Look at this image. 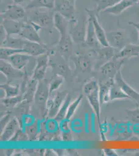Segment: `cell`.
<instances>
[{
  "mask_svg": "<svg viewBox=\"0 0 139 156\" xmlns=\"http://www.w3.org/2000/svg\"><path fill=\"white\" fill-rule=\"evenodd\" d=\"M33 57L25 53H19L11 56L5 60H7L16 69L22 70L28 65Z\"/></svg>",
  "mask_w": 139,
  "mask_h": 156,
  "instance_id": "13",
  "label": "cell"
},
{
  "mask_svg": "<svg viewBox=\"0 0 139 156\" xmlns=\"http://www.w3.org/2000/svg\"><path fill=\"white\" fill-rule=\"evenodd\" d=\"M73 62L76 68L82 72L88 71L92 67L90 59L84 55H76L73 58Z\"/></svg>",
  "mask_w": 139,
  "mask_h": 156,
  "instance_id": "26",
  "label": "cell"
},
{
  "mask_svg": "<svg viewBox=\"0 0 139 156\" xmlns=\"http://www.w3.org/2000/svg\"><path fill=\"white\" fill-rule=\"evenodd\" d=\"M83 98V94H80L76 100H75L73 103H71L70 105L69 106V108H68V112H67L65 120L68 121L70 120L71 118L72 117L73 115H74L76 110L79 106V104L81 102Z\"/></svg>",
  "mask_w": 139,
  "mask_h": 156,
  "instance_id": "34",
  "label": "cell"
},
{
  "mask_svg": "<svg viewBox=\"0 0 139 156\" xmlns=\"http://www.w3.org/2000/svg\"><path fill=\"white\" fill-rule=\"evenodd\" d=\"M84 90L86 94L88 101L97 116L100 126L101 105L99 98V85L96 81H92L85 85Z\"/></svg>",
  "mask_w": 139,
  "mask_h": 156,
  "instance_id": "1",
  "label": "cell"
},
{
  "mask_svg": "<svg viewBox=\"0 0 139 156\" xmlns=\"http://www.w3.org/2000/svg\"><path fill=\"white\" fill-rule=\"evenodd\" d=\"M49 95V86L43 80L39 81L34 100L40 114L43 117L47 115V103Z\"/></svg>",
  "mask_w": 139,
  "mask_h": 156,
  "instance_id": "2",
  "label": "cell"
},
{
  "mask_svg": "<svg viewBox=\"0 0 139 156\" xmlns=\"http://www.w3.org/2000/svg\"><path fill=\"white\" fill-rule=\"evenodd\" d=\"M28 138V136L25 134L24 133L21 131L20 129H19L17 132L15 133V134L12 137L10 141H14V142H17V141H23L27 140Z\"/></svg>",
  "mask_w": 139,
  "mask_h": 156,
  "instance_id": "39",
  "label": "cell"
},
{
  "mask_svg": "<svg viewBox=\"0 0 139 156\" xmlns=\"http://www.w3.org/2000/svg\"><path fill=\"white\" fill-rule=\"evenodd\" d=\"M87 24V21L86 23L82 19L70 21L69 34L73 42L82 43L86 42Z\"/></svg>",
  "mask_w": 139,
  "mask_h": 156,
  "instance_id": "3",
  "label": "cell"
},
{
  "mask_svg": "<svg viewBox=\"0 0 139 156\" xmlns=\"http://www.w3.org/2000/svg\"><path fill=\"white\" fill-rule=\"evenodd\" d=\"M130 1H131L134 2V3L136 4L137 3V2L138 1V0H130Z\"/></svg>",
  "mask_w": 139,
  "mask_h": 156,
  "instance_id": "46",
  "label": "cell"
},
{
  "mask_svg": "<svg viewBox=\"0 0 139 156\" xmlns=\"http://www.w3.org/2000/svg\"><path fill=\"white\" fill-rule=\"evenodd\" d=\"M20 129L19 124L17 119L14 118L11 119L1 132V140L3 142L10 141L15 133Z\"/></svg>",
  "mask_w": 139,
  "mask_h": 156,
  "instance_id": "18",
  "label": "cell"
},
{
  "mask_svg": "<svg viewBox=\"0 0 139 156\" xmlns=\"http://www.w3.org/2000/svg\"><path fill=\"white\" fill-rule=\"evenodd\" d=\"M0 28H1V43H2L7 37V34L6 32L5 29L1 24Z\"/></svg>",
  "mask_w": 139,
  "mask_h": 156,
  "instance_id": "42",
  "label": "cell"
},
{
  "mask_svg": "<svg viewBox=\"0 0 139 156\" xmlns=\"http://www.w3.org/2000/svg\"><path fill=\"white\" fill-rule=\"evenodd\" d=\"M19 53H25V51L23 49H15V48L1 47L0 48L1 59L6 60L11 56L14 55L15 54Z\"/></svg>",
  "mask_w": 139,
  "mask_h": 156,
  "instance_id": "35",
  "label": "cell"
},
{
  "mask_svg": "<svg viewBox=\"0 0 139 156\" xmlns=\"http://www.w3.org/2000/svg\"><path fill=\"white\" fill-rule=\"evenodd\" d=\"M72 40L70 34L66 37L59 40V51L64 58L67 59L71 56L72 51Z\"/></svg>",
  "mask_w": 139,
  "mask_h": 156,
  "instance_id": "22",
  "label": "cell"
},
{
  "mask_svg": "<svg viewBox=\"0 0 139 156\" xmlns=\"http://www.w3.org/2000/svg\"><path fill=\"white\" fill-rule=\"evenodd\" d=\"M139 56V44L130 43L121 50L118 51L114 57L117 59L127 60L132 57Z\"/></svg>",
  "mask_w": 139,
  "mask_h": 156,
  "instance_id": "17",
  "label": "cell"
},
{
  "mask_svg": "<svg viewBox=\"0 0 139 156\" xmlns=\"http://www.w3.org/2000/svg\"><path fill=\"white\" fill-rule=\"evenodd\" d=\"M53 15L45 12H35L31 21H33L42 28H48L53 25Z\"/></svg>",
  "mask_w": 139,
  "mask_h": 156,
  "instance_id": "20",
  "label": "cell"
},
{
  "mask_svg": "<svg viewBox=\"0 0 139 156\" xmlns=\"http://www.w3.org/2000/svg\"><path fill=\"white\" fill-rule=\"evenodd\" d=\"M12 36H7L2 43L1 47L15 49H23L25 43V39L22 37H13Z\"/></svg>",
  "mask_w": 139,
  "mask_h": 156,
  "instance_id": "24",
  "label": "cell"
},
{
  "mask_svg": "<svg viewBox=\"0 0 139 156\" xmlns=\"http://www.w3.org/2000/svg\"><path fill=\"white\" fill-rule=\"evenodd\" d=\"M38 130H37V126L35 124H33L32 126H29L27 129V136L28 138H30V140H34L36 135H37Z\"/></svg>",
  "mask_w": 139,
  "mask_h": 156,
  "instance_id": "38",
  "label": "cell"
},
{
  "mask_svg": "<svg viewBox=\"0 0 139 156\" xmlns=\"http://www.w3.org/2000/svg\"><path fill=\"white\" fill-rule=\"evenodd\" d=\"M1 89L4 91L5 98H11L19 95L20 87L19 85L15 86L12 85L9 83L1 84Z\"/></svg>",
  "mask_w": 139,
  "mask_h": 156,
  "instance_id": "32",
  "label": "cell"
},
{
  "mask_svg": "<svg viewBox=\"0 0 139 156\" xmlns=\"http://www.w3.org/2000/svg\"><path fill=\"white\" fill-rule=\"evenodd\" d=\"M23 51L25 53L33 57H37L40 55L46 53L47 50L43 43L31 42L25 40L23 45Z\"/></svg>",
  "mask_w": 139,
  "mask_h": 156,
  "instance_id": "16",
  "label": "cell"
},
{
  "mask_svg": "<svg viewBox=\"0 0 139 156\" xmlns=\"http://www.w3.org/2000/svg\"><path fill=\"white\" fill-rule=\"evenodd\" d=\"M39 32L30 22L25 23L19 36L28 41L43 43Z\"/></svg>",
  "mask_w": 139,
  "mask_h": 156,
  "instance_id": "15",
  "label": "cell"
},
{
  "mask_svg": "<svg viewBox=\"0 0 139 156\" xmlns=\"http://www.w3.org/2000/svg\"><path fill=\"white\" fill-rule=\"evenodd\" d=\"M126 60L114 57L101 66V73L108 79L114 80L116 74L120 71Z\"/></svg>",
  "mask_w": 139,
  "mask_h": 156,
  "instance_id": "5",
  "label": "cell"
},
{
  "mask_svg": "<svg viewBox=\"0 0 139 156\" xmlns=\"http://www.w3.org/2000/svg\"><path fill=\"white\" fill-rule=\"evenodd\" d=\"M49 62V55L47 53L37 56L32 79L39 82L43 80L46 73Z\"/></svg>",
  "mask_w": 139,
  "mask_h": 156,
  "instance_id": "8",
  "label": "cell"
},
{
  "mask_svg": "<svg viewBox=\"0 0 139 156\" xmlns=\"http://www.w3.org/2000/svg\"><path fill=\"white\" fill-rule=\"evenodd\" d=\"M12 1H13V2H14V3L20 4L21 3H23L28 0H12Z\"/></svg>",
  "mask_w": 139,
  "mask_h": 156,
  "instance_id": "45",
  "label": "cell"
},
{
  "mask_svg": "<svg viewBox=\"0 0 139 156\" xmlns=\"http://www.w3.org/2000/svg\"><path fill=\"white\" fill-rule=\"evenodd\" d=\"M11 117L10 114H8L4 117L2 120H1V133L3 131L6 126L8 124L9 121L11 120V119H10L11 117Z\"/></svg>",
  "mask_w": 139,
  "mask_h": 156,
  "instance_id": "40",
  "label": "cell"
},
{
  "mask_svg": "<svg viewBox=\"0 0 139 156\" xmlns=\"http://www.w3.org/2000/svg\"><path fill=\"white\" fill-rule=\"evenodd\" d=\"M126 114L127 118L131 122L134 124H139V107L132 109H127L126 110Z\"/></svg>",
  "mask_w": 139,
  "mask_h": 156,
  "instance_id": "36",
  "label": "cell"
},
{
  "mask_svg": "<svg viewBox=\"0 0 139 156\" xmlns=\"http://www.w3.org/2000/svg\"><path fill=\"white\" fill-rule=\"evenodd\" d=\"M56 0H31L26 6V9H54Z\"/></svg>",
  "mask_w": 139,
  "mask_h": 156,
  "instance_id": "27",
  "label": "cell"
},
{
  "mask_svg": "<svg viewBox=\"0 0 139 156\" xmlns=\"http://www.w3.org/2000/svg\"><path fill=\"white\" fill-rule=\"evenodd\" d=\"M0 71L9 80L18 79L24 76L23 71L14 67L7 60L1 59Z\"/></svg>",
  "mask_w": 139,
  "mask_h": 156,
  "instance_id": "12",
  "label": "cell"
},
{
  "mask_svg": "<svg viewBox=\"0 0 139 156\" xmlns=\"http://www.w3.org/2000/svg\"><path fill=\"white\" fill-rule=\"evenodd\" d=\"M136 3L130 0H121L118 3L112 7H109L105 10L104 12L114 15H119L122 14L123 11L134 5Z\"/></svg>",
  "mask_w": 139,
  "mask_h": 156,
  "instance_id": "23",
  "label": "cell"
},
{
  "mask_svg": "<svg viewBox=\"0 0 139 156\" xmlns=\"http://www.w3.org/2000/svg\"><path fill=\"white\" fill-rule=\"evenodd\" d=\"M64 82L63 78L59 75H57L53 78L49 85V95L55 90L59 89Z\"/></svg>",
  "mask_w": 139,
  "mask_h": 156,
  "instance_id": "37",
  "label": "cell"
},
{
  "mask_svg": "<svg viewBox=\"0 0 139 156\" xmlns=\"http://www.w3.org/2000/svg\"><path fill=\"white\" fill-rule=\"evenodd\" d=\"M109 97L111 101L117 99H130L126 93L123 90V89L115 83V82L111 85L109 90Z\"/></svg>",
  "mask_w": 139,
  "mask_h": 156,
  "instance_id": "29",
  "label": "cell"
},
{
  "mask_svg": "<svg viewBox=\"0 0 139 156\" xmlns=\"http://www.w3.org/2000/svg\"><path fill=\"white\" fill-rule=\"evenodd\" d=\"M71 101V97L69 94H68L64 100V103L62 104V105L60 107L59 112L54 118V120L58 122H60L64 120H65L68 108L70 105Z\"/></svg>",
  "mask_w": 139,
  "mask_h": 156,
  "instance_id": "31",
  "label": "cell"
},
{
  "mask_svg": "<svg viewBox=\"0 0 139 156\" xmlns=\"http://www.w3.org/2000/svg\"><path fill=\"white\" fill-rule=\"evenodd\" d=\"M106 34L109 46L118 51L130 43L129 37L125 30L109 31L106 32Z\"/></svg>",
  "mask_w": 139,
  "mask_h": 156,
  "instance_id": "4",
  "label": "cell"
},
{
  "mask_svg": "<svg viewBox=\"0 0 139 156\" xmlns=\"http://www.w3.org/2000/svg\"><path fill=\"white\" fill-rule=\"evenodd\" d=\"M137 5H138V6H139V0H138V1L137 2Z\"/></svg>",
  "mask_w": 139,
  "mask_h": 156,
  "instance_id": "47",
  "label": "cell"
},
{
  "mask_svg": "<svg viewBox=\"0 0 139 156\" xmlns=\"http://www.w3.org/2000/svg\"><path fill=\"white\" fill-rule=\"evenodd\" d=\"M129 24L130 26H133L134 28H136V30H137L138 34H139V39H138V41H137V44H139V22L134 23L133 21H130V22H129Z\"/></svg>",
  "mask_w": 139,
  "mask_h": 156,
  "instance_id": "44",
  "label": "cell"
},
{
  "mask_svg": "<svg viewBox=\"0 0 139 156\" xmlns=\"http://www.w3.org/2000/svg\"><path fill=\"white\" fill-rule=\"evenodd\" d=\"M114 82L118 86L121 87L131 100H133L137 106L139 107V92L131 87L122 76L121 71H120L114 78Z\"/></svg>",
  "mask_w": 139,
  "mask_h": 156,
  "instance_id": "11",
  "label": "cell"
},
{
  "mask_svg": "<svg viewBox=\"0 0 139 156\" xmlns=\"http://www.w3.org/2000/svg\"><path fill=\"white\" fill-rule=\"evenodd\" d=\"M26 16V11L24 8L19 4H12L7 6L6 9L3 11L1 14L2 20H19L23 19Z\"/></svg>",
  "mask_w": 139,
  "mask_h": 156,
  "instance_id": "9",
  "label": "cell"
},
{
  "mask_svg": "<svg viewBox=\"0 0 139 156\" xmlns=\"http://www.w3.org/2000/svg\"><path fill=\"white\" fill-rule=\"evenodd\" d=\"M24 24L25 23L23 22L9 19L2 20L1 23L5 29L7 36H12L14 34L19 35Z\"/></svg>",
  "mask_w": 139,
  "mask_h": 156,
  "instance_id": "19",
  "label": "cell"
},
{
  "mask_svg": "<svg viewBox=\"0 0 139 156\" xmlns=\"http://www.w3.org/2000/svg\"><path fill=\"white\" fill-rule=\"evenodd\" d=\"M95 2L96 7L95 11L97 16H98L99 12H104L105 10L109 7H112L115 4L118 3L121 0H93Z\"/></svg>",
  "mask_w": 139,
  "mask_h": 156,
  "instance_id": "30",
  "label": "cell"
},
{
  "mask_svg": "<svg viewBox=\"0 0 139 156\" xmlns=\"http://www.w3.org/2000/svg\"><path fill=\"white\" fill-rule=\"evenodd\" d=\"M53 25L60 34V39L66 37L69 34L70 21L58 12H55L54 14Z\"/></svg>",
  "mask_w": 139,
  "mask_h": 156,
  "instance_id": "14",
  "label": "cell"
},
{
  "mask_svg": "<svg viewBox=\"0 0 139 156\" xmlns=\"http://www.w3.org/2000/svg\"><path fill=\"white\" fill-rule=\"evenodd\" d=\"M67 90L58 92L53 99H48L47 103V115L49 118H54L68 96Z\"/></svg>",
  "mask_w": 139,
  "mask_h": 156,
  "instance_id": "7",
  "label": "cell"
},
{
  "mask_svg": "<svg viewBox=\"0 0 139 156\" xmlns=\"http://www.w3.org/2000/svg\"><path fill=\"white\" fill-rule=\"evenodd\" d=\"M86 11L87 12H88V15L92 18L93 22V27L99 43L102 47L109 46L107 42L106 32L99 23L98 19V16L96 14L95 11L93 10L92 11L87 9Z\"/></svg>",
  "mask_w": 139,
  "mask_h": 156,
  "instance_id": "10",
  "label": "cell"
},
{
  "mask_svg": "<svg viewBox=\"0 0 139 156\" xmlns=\"http://www.w3.org/2000/svg\"><path fill=\"white\" fill-rule=\"evenodd\" d=\"M75 3L72 0H56L55 12L59 13L70 21L75 20Z\"/></svg>",
  "mask_w": 139,
  "mask_h": 156,
  "instance_id": "6",
  "label": "cell"
},
{
  "mask_svg": "<svg viewBox=\"0 0 139 156\" xmlns=\"http://www.w3.org/2000/svg\"><path fill=\"white\" fill-rule=\"evenodd\" d=\"M104 154H106V156H118L117 153H116V151L114 150L111 149H104Z\"/></svg>",
  "mask_w": 139,
  "mask_h": 156,
  "instance_id": "43",
  "label": "cell"
},
{
  "mask_svg": "<svg viewBox=\"0 0 139 156\" xmlns=\"http://www.w3.org/2000/svg\"><path fill=\"white\" fill-rule=\"evenodd\" d=\"M24 101L23 95H18L11 98H1V102L3 105L7 108H12L16 105Z\"/></svg>",
  "mask_w": 139,
  "mask_h": 156,
  "instance_id": "33",
  "label": "cell"
},
{
  "mask_svg": "<svg viewBox=\"0 0 139 156\" xmlns=\"http://www.w3.org/2000/svg\"><path fill=\"white\" fill-rule=\"evenodd\" d=\"M114 83V80H109L99 85V98L101 105L108 103L110 101L109 90L111 85Z\"/></svg>",
  "mask_w": 139,
  "mask_h": 156,
  "instance_id": "25",
  "label": "cell"
},
{
  "mask_svg": "<svg viewBox=\"0 0 139 156\" xmlns=\"http://www.w3.org/2000/svg\"><path fill=\"white\" fill-rule=\"evenodd\" d=\"M63 140L65 142H70L72 140V135L69 131H64L62 134Z\"/></svg>",
  "mask_w": 139,
  "mask_h": 156,
  "instance_id": "41",
  "label": "cell"
},
{
  "mask_svg": "<svg viewBox=\"0 0 139 156\" xmlns=\"http://www.w3.org/2000/svg\"><path fill=\"white\" fill-rule=\"evenodd\" d=\"M39 82L31 78L30 81L26 86V91L23 95V99L25 101L30 103L34 99L35 93L37 90Z\"/></svg>",
  "mask_w": 139,
  "mask_h": 156,
  "instance_id": "28",
  "label": "cell"
},
{
  "mask_svg": "<svg viewBox=\"0 0 139 156\" xmlns=\"http://www.w3.org/2000/svg\"><path fill=\"white\" fill-rule=\"evenodd\" d=\"M87 44L93 48H97V50L101 48V46L99 43L97 39L95 31L93 27V22L90 16H89L87 24L86 37V42Z\"/></svg>",
  "mask_w": 139,
  "mask_h": 156,
  "instance_id": "21",
  "label": "cell"
}]
</instances>
